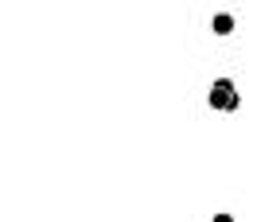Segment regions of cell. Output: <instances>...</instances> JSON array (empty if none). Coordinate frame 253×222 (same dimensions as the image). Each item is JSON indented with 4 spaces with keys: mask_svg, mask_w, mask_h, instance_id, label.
Masks as SVG:
<instances>
[{
    "mask_svg": "<svg viewBox=\"0 0 253 222\" xmlns=\"http://www.w3.org/2000/svg\"><path fill=\"white\" fill-rule=\"evenodd\" d=\"M211 105H214V109H230V113H234V109H238V90H234L226 78H222V82H214V90H211Z\"/></svg>",
    "mask_w": 253,
    "mask_h": 222,
    "instance_id": "cell-1",
    "label": "cell"
},
{
    "mask_svg": "<svg viewBox=\"0 0 253 222\" xmlns=\"http://www.w3.org/2000/svg\"><path fill=\"white\" fill-rule=\"evenodd\" d=\"M214 28H218V32H230V28H234V20H226V16H218V20H214Z\"/></svg>",
    "mask_w": 253,
    "mask_h": 222,
    "instance_id": "cell-2",
    "label": "cell"
}]
</instances>
